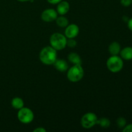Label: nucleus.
<instances>
[{
	"label": "nucleus",
	"instance_id": "nucleus-1",
	"mask_svg": "<svg viewBox=\"0 0 132 132\" xmlns=\"http://www.w3.org/2000/svg\"><path fill=\"white\" fill-rule=\"evenodd\" d=\"M39 59L43 64H53L57 60V50L52 46H46L40 52Z\"/></svg>",
	"mask_w": 132,
	"mask_h": 132
},
{
	"label": "nucleus",
	"instance_id": "nucleus-21",
	"mask_svg": "<svg viewBox=\"0 0 132 132\" xmlns=\"http://www.w3.org/2000/svg\"><path fill=\"white\" fill-rule=\"evenodd\" d=\"M34 132H46V130L43 128H37L36 129H34Z\"/></svg>",
	"mask_w": 132,
	"mask_h": 132
},
{
	"label": "nucleus",
	"instance_id": "nucleus-19",
	"mask_svg": "<svg viewBox=\"0 0 132 132\" xmlns=\"http://www.w3.org/2000/svg\"><path fill=\"white\" fill-rule=\"evenodd\" d=\"M121 4L125 7H128L132 4L131 0H121Z\"/></svg>",
	"mask_w": 132,
	"mask_h": 132
},
{
	"label": "nucleus",
	"instance_id": "nucleus-2",
	"mask_svg": "<svg viewBox=\"0 0 132 132\" xmlns=\"http://www.w3.org/2000/svg\"><path fill=\"white\" fill-rule=\"evenodd\" d=\"M108 69L113 73H117L121 71L124 66L122 58L118 55H112L108 58L106 62Z\"/></svg>",
	"mask_w": 132,
	"mask_h": 132
},
{
	"label": "nucleus",
	"instance_id": "nucleus-12",
	"mask_svg": "<svg viewBox=\"0 0 132 132\" xmlns=\"http://www.w3.org/2000/svg\"><path fill=\"white\" fill-rule=\"evenodd\" d=\"M108 50L112 55H117L119 54H120V52L121 50V45L119 43L113 42L110 45Z\"/></svg>",
	"mask_w": 132,
	"mask_h": 132
},
{
	"label": "nucleus",
	"instance_id": "nucleus-9",
	"mask_svg": "<svg viewBox=\"0 0 132 132\" xmlns=\"http://www.w3.org/2000/svg\"><path fill=\"white\" fill-rule=\"evenodd\" d=\"M53 64L55 69L57 70L59 72H64L68 70V64L67 62L64 59H57Z\"/></svg>",
	"mask_w": 132,
	"mask_h": 132
},
{
	"label": "nucleus",
	"instance_id": "nucleus-7",
	"mask_svg": "<svg viewBox=\"0 0 132 132\" xmlns=\"http://www.w3.org/2000/svg\"><path fill=\"white\" fill-rule=\"evenodd\" d=\"M57 18V12L54 9H46L41 14V19L45 22L54 21L56 20Z\"/></svg>",
	"mask_w": 132,
	"mask_h": 132
},
{
	"label": "nucleus",
	"instance_id": "nucleus-13",
	"mask_svg": "<svg viewBox=\"0 0 132 132\" xmlns=\"http://www.w3.org/2000/svg\"><path fill=\"white\" fill-rule=\"evenodd\" d=\"M68 59L69 61L73 64H81V63H82L81 57L75 52H72L69 54Z\"/></svg>",
	"mask_w": 132,
	"mask_h": 132
},
{
	"label": "nucleus",
	"instance_id": "nucleus-4",
	"mask_svg": "<svg viewBox=\"0 0 132 132\" xmlns=\"http://www.w3.org/2000/svg\"><path fill=\"white\" fill-rule=\"evenodd\" d=\"M84 76V70L81 64H74L67 72V77L71 82H76L81 81Z\"/></svg>",
	"mask_w": 132,
	"mask_h": 132
},
{
	"label": "nucleus",
	"instance_id": "nucleus-18",
	"mask_svg": "<svg viewBox=\"0 0 132 132\" xmlns=\"http://www.w3.org/2000/svg\"><path fill=\"white\" fill-rule=\"evenodd\" d=\"M77 45V41L75 39H73V38L72 39H68L67 41V46H69V47L73 48L75 46H76Z\"/></svg>",
	"mask_w": 132,
	"mask_h": 132
},
{
	"label": "nucleus",
	"instance_id": "nucleus-11",
	"mask_svg": "<svg viewBox=\"0 0 132 132\" xmlns=\"http://www.w3.org/2000/svg\"><path fill=\"white\" fill-rule=\"evenodd\" d=\"M120 55H121V57L124 60H132V47L127 46V47L124 48L120 52Z\"/></svg>",
	"mask_w": 132,
	"mask_h": 132
},
{
	"label": "nucleus",
	"instance_id": "nucleus-17",
	"mask_svg": "<svg viewBox=\"0 0 132 132\" xmlns=\"http://www.w3.org/2000/svg\"><path fill=\"white\" fill-rule=\"evenodd\" d=\"M117 125L119 128H123L126 125V120L124 117H119L117 120Z\"/></svg>",
	"mask_w": 132,
	"mask_h": 132
},
{
	"label": "nucleus",
	"instance_id": "nucleus-25",
	"mask_svg": "<svg viewBox=\"0 0 132 132\" xmlns=\"http://www.w3.org/2000/svg\"><path fill=\"white\" fill-rule=\"evenodd\" d=\"M131 2H132V0H131Z\"/></svg>",
	"mask_w": 132,
	"mask_h": 132
},
{
	"label": "nucleus",
	"instance_id": "nucleus-22",
	"mask_svg": "<svg viewBox=\"0 0 132 132\" xmlns=\"http://www.w3.org/2000/svg\"><path fill=\"white\" fill-rule=\"evenodd\" d=\"M47 1L50 3L53 4V5H55V4H58L59 3H60L62 0H47Z\"/></svg>",
	"mask_w": 132,
	"mask_h": 132
},
{
	"label": "nucleus",
	"instance_id": "nucleus-10",
	"mask_svg": "<svg viewBox=\"0 0 132 132\" xmlns=\"http://www.w3.org/2000/svg\"><path fill=\"white\" fill-rule=\"evenodd\" d=\"M70 10V5L67 1H61L58 3L57 7V12L60 15H65L68 13Z\"/></svg>",
	"mask_w": 132,
	"mask_h": 132
},
{
	"label": "nucleus",
	"instance_id": "nucleus-23",
	"mask_svg": "<svg viewBox=\"0 0 132 132\" xmlns=\"http://www.w3.org/2000/svg\"><path fill=\"white\" fill-rule=\"evenodd\" d=\"M128 27L129 29L132 32V18L129 19V20L128 21Z\"/></svg>",
	"mask_w": 132,
	"mask_h": 132
},
{
	"label": "nucleus",
	"instance_id": "nucleus-14",
	"mask_svg": "<svg viewBox=\"0 0 132 132\" xmlns=\"http://www.w3.org/2000/svg\"><path fill=\"white\" fill-rule=\"evenodd\" d=\"M12 106L17 110H19L24 107V102L20 97H15L12 100Z\"/></svg>",
	"mask_w": 132,
	"mask_h": 132
},
{
	"label": "nucleus",
	"instance_id": "nucleus-24",
	"mask_svg": "<svg viewBox=\"0 0 132 132\" xmlns=\"http://www.w3.org/2000/svg\"><path fill=\"white\" fill-rule=\"evenodd\" d=\"M18 1H21V2H24V1H33V0H18Z\"/></svg>",
	"mask_w": 132,
	"mask_h": 132
},
{
	"label": "nucleus",
	"instance_id": "nucleus-8",
	"mask_svg": "<svg viewBox=\"0 0 132 132\" xmlns=\"http://www.w3.org/2000/svg\"><path fill=\"white\" fill-rule=\"evenodd\" d=\"M79 28L78 26L76 24H71L67 27L64 31V34L67 38L72 39L77 37L79 34Z\"/></svg>",
	"mask_w": 132,
	"mask_h": 132
},
{
	"label": "nucleus",
	"instance_id": "nucleus-16",
	"mask_svg": "<svg viewBox=\"0 0 132 132\" xmlns=\"http://www.w3.org/2000/svg\"><path fill=\"white\" fill-rule=\"evenodd\" d=\"M97 124L100 125L102 128H107L110 127V121L108 119L106 118V117H103V118L98 119L97 121Z\"/></svg>",
	"mask_w": 132,
	"mask_h": 132
},
{
	"label": "nucleus",
	"instance_id": "nucleus-5",
	"mask_svg": "<svg viewBox=\"0 0 132 132\" xmlns=\"http://www.w3.org/2000/svg\"><path fill=\"white\" fill-rule=\"evenodd\" d=\"M34 118L33 112L30 108L23 107L19 109L18 113V119L23 124L30 123Z\"/></svg>",
	"mask_w": 132,
	"mask_h": 132
},
{
	"label": "nucleus",
	"instance_id": "nucleus-20",
	"mask_svg": "<svg viewBox=\"0 0 132 132\" xmlns=\"http://www.w3.org/2000/svg\"><path fill=\"white\" fill-rule=\"evenodd\" d=\"M123 132H132V124L128 125H126L122 129Z\"/></svg>",
	"mask_w": 132,
	"mask_h": 132
},
{
	"label": "nucleus",
	"instance_id": "nucleus-15",
	"mask_svg": "<svg viewBox=\"0 0 132 132\" xmlns=\"http://www.w3.org/2000/svg\"><path fill=\"white\" fill-rule=\"evenodd\" d=\"M56 23L59 27L64 28L68 25V20L67 18L64 16H61L59 18H57Z\"/></svg>",
	"mask_w": 132,
	"mask_h": 132
},
{
	"label": "nucleus",
	"instance_id": "nucleus-6",
	"mask_svg": "<svg viewBox=\"0 0 132 132\" xmlns=\"http://www.w3.org/2000/svg\"><path fill=\"white\" fill-rule=\"evenodd\" d=\"M97 116L95 113L92 112L86 113L81 118V125L84 128L90 129L97 125Z\"/></svg>",
	"mask_w": 132,
	"mask_h": 132
},
{
	"label": "nucleus",
	"instance_id": "nucleus-3",
	"mask_svg": "<svg viewBox=\"0 0 132 132\" xmlns=\"http://www.w3.org/2000/svg\"><path fill=\"white\" fill-rule=\"evenodd\" d=\"M67 37L60 33H54L50 36V43L52 47L56 50H61L67 46Z\"/></svg>",
	"mask_w": 132,
	"mask_h": 132
}]
</instances>
